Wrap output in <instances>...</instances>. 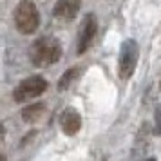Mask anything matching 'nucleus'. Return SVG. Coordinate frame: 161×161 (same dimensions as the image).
Returning a JSON list of instances; mask_svg holds the SVG:
<instances>
[{"mask_svg": "<svg viewBox=\"0 0 161 161\" xmlns=\"http://www.w3.org/2000/svg\"><path fill=\"white\" fill-rule=\"evenodd\" d=\"M60 127L65 132L67 136H74L78 134V130L81 129V116L80 112L73 107H67L65 110H62L60 114Z\"/></svg>", "mask_w": 161, "mask_h": 161, "instance_id": "6", "label": "nucleus"}, {"mask_svg": "<svg viewBox=\"0 0 161 161\" xmlns=\"http://www.w3.org/2000/svg\"><path fill=\"white\" fill-rule=\"evenodd\" d=\"M80 74H81V67H71V69H67L65 73L62 74V78L58 80V89L60 91L69 89L74 81L80 78Z\"/></svg>", "mask_w": 161, "mask_h": 161, "instance_id": "9", "label": "nucleus"}, {"mask_svg": "<svg viewBox=\"0 0 161 161\" xmlns=\"http://www.w3.org/2000/svg\"><path fill=\"white\" fill-rule=\"evenodd\" d=\"M16 29L22 35H33L40 25V13L33 0H20L13 13Z\"/></svg>", "mask_w": 161, "mask_h": 161, "instance_id": "2", "label": "nucleus"}, {"mask_svg": "<svg viewBox=\"0 0 161 161\" xmlns=\"http://www.w3.org/2000/svg\"><path fill=\"white\" fill-rule=\"evenodd\" d=\"M80 6L81 0H56V4L53 8V15L60 20H73L78 15Z\"/></svg>", "mask_w": 161, "mask_h": 161, "instance_id": "7", "label": "nucleus"}, {"mask_svg": "<svg viewBox=\"0 0 161 161\" xmlns=\"http://www.w3.org/2000/svg\"><path fill=\"white\" fill-rule=\"evenodd\" d=\"M96 33H98V20H96V15L89 13V15L83 16L80 25V33H78V54H83L87 51L92 40H94Z\"/></svg>", "mask_w": 161, "mask_h": 161, "instance_id": "5", "label": "nucleus"}, {"mask_svg": "<svg viewBox=\"0 0 161 161\" xmlns=\"http://www.w3.org/2000/svg\"><path fill=\"white\" fill-rule=\"evenodd\" d=\"M143 161H156V158H148V159H143Z\"/></svg>", "mask_w": 161, "mask_h": 161, "instance_id": "11", "label": "nucleus"}, {"mask_svg": "<svg viewBox=\"0 0 161 161\" xmlns=\"http://www.w3.org/2000/svg\"><path fill=\"white\" fill-rule=\"evenodd\" d=\"M139 58V45L136 40L127 38L121 47H119V56H118V74L121 80H129L138 65Z\"/></svg>", "mask_w": 161, "mask_h": 161, "instance_id": "3", "label": "nucleus"}, {"mask_svg": "<svg viewBox=\"0 0 161 161\" xmlns=\"http://www.w3.org/2000/svg\"><path fill=\"white\" fill-rule=\"evenodd\" d=\"M29 58L33 65L36 67H49L56 64L62 58V45L56 38L42 36L35 40V44L29 49Z\"/></svg>", "mask_w": 161, "mask_h": 161, "instance_id": "1", "label": "nucleus"}, {"mask_svg": "<svg viewBox=\"0 0 161 161\" xmlns=\"http://www.w3.org/2000/svg\"><path fill=\"white\" fill-rule=\"evenodd\" d=\"M47 87H49V83H47L45 78L38 76V74L29 76V78L22 80L16 85V89L13 91V100L16 103H24V102H29V100H35L40 94H44L45 91H47Z\"/></svg>", "mask_w": 161, "mask_h": 161, "instance_id": "4", "label": "nucleus"}, {"mask_svg": "<svg viewBox=\"0 0 161 161\" xmlns=\"http://www.w3.org/2000/svg\"><path fill=\"white\" fill-rule=\"evenodd\" d=\"M44 112H45L44 103H31L29 107H25L22 110V119L25 123H35L38 119H42Z\"/></svg>", "mask_w": 161, "mask_h": 161, "instance_id": "8", "label": "nucleus"}, {"mask_svg": "<svg viewBox=\"0 0 161 161\" xmlns=\"http://www.w3.org/2000/svg\"><path fill=\"white\" fill-rule=\"evenodd\" d=\"M154 134L161 136V103L154 110Z\"/></svg>", "mask_w": 161, "mask_h": 161, "instance_id": "10", "label": "nucleus"}]
</instances>
